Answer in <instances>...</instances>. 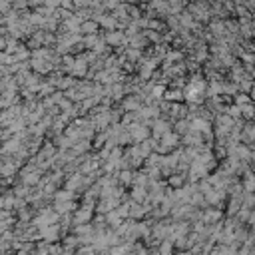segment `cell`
Returning a JSON list of instances; mask_svg holds the SVG:
<instances>
[{
    "label": "cell",
    "mask_w": 255,
    "mask_h": 255,
    "mask_svg": "<svg viewBox=\"0 0 255 255\" xmlns=\"http://www.w3.org/2000/svg\"><path fill=\"white\" fill-rule=\"evenodd\" d=\"M243 114H245V116H253V108H251V106L243 108Z\"/></svg>",
    "instance_id": "2"
},
{
    "label": "cell",
    "mask_w": 255,
    "mask_h": 255,
    "mask_svg": "<svg viewBox=\"0 0 255 255\" xmlns=\"http://www.w3.org/2000/svg\"><path fill=\"white\" fill-rule=\"evenodd\" d=\"M167 98H169V100H180L181 94H180V92H169V94H167Z\"/></svg>",
    "instance_id": "1"
},
{
    "label": "cell",
    "mask_w": 255,
    "mask_h": 255,
    "mask_svg": "<svg viewBox=\"0 0 255 255\" xmlns=\"http://www.w3.org/2000/svg\"><path fill=\"white\" fill-rule=\"evenodd\" d=\"M94 28H96V26H94L92 22H90V24H84V30H86V32H92Z\"/></svg>",
    "instance_id": "3"
}]
</instances>
